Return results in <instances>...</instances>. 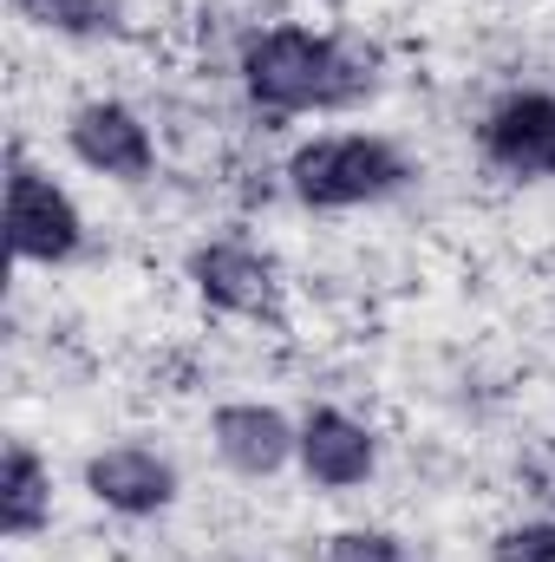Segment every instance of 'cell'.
Here are the masks:
<instances>
[{
	"label": "cell",
	"mask_w": 555,
	"mask_h": 562,
	"mask_svg": "<svg viewBox=\"0 0 555 562\" xmlns=\"http://www.w3.org/2000/svg\"><path fill=\"white\" fill-rule=\"evenodd\" d=\"M301 477L314 491H360L373 471H380V438L373 425L340 413V406H314L301 419V451H294Z\"/></svg>",
	"instance_id": "9c48e42d"
},
{
	"label": "cell",
	"mask_w": 555,
	"mask_h": 562,
	"mask_svg": "<svg viewBox=\"0 0 555 562\" xmlns=\"http://www.w3.org/2000/svg\"><path fill=\"white\" fill-rule=\"evenodd\" d=\"M39 530H53V464L26 438H13L0 458V537L33 543Z\"/></svg>",
	"instance_id": "30bf717a"
},
{
	"label": "cell",
	"mask_w": 555,
	"mask_h": 562,
	"mask_svg": "<svg viewBox=\"0 0 555 562\" xmlns=\"http://www.w3.org/2000/svg\"><path fill=\"white\" fill-rule=\"evenodd\" d=\"M320 562H418V557L406 550V537H393V530H333Z\"/></svg>",
	"instance_id": "7c38bea8"
},
{
	"label": "cell",
	"mask_w": 555,
	"mask_h": 562,
	"mask_svg": "<svg viewBox=\"0 0 555 562\" xmlns=\"http://www.w3.org/2000/svg\"><path fill=\"white\" fill-rule=\"evenodd\" d=\"M490 562H555V517H523L490 537Z\"/></svg>",
	"instance_id": "4fadbf2b"
},
{
	"label": "cell",
	"mask_w": 555,
	"mask_h": 562,
	"mask_svg": "<svg viewBox=\"0 0 555 562\" xmlns=\"http://www.w3.org/2000/svg\"><path fill=\"white\" fill-rule=\"evenodd\" d=\"M477 150L490 170H503L517 183H555V92H543V86L503 92L477 119Z\"/></svg>",
	"instance_id": "5b68a950"
},
{
	"label": "cell",
	"mask_w": 555,
	"mask_h": 562,
	"mask_svg": "<svg viewBox=\"0 0 555 562\" xmlns=\"http://www.w3.org/2000/svg\"><path fill=\"white\" fill-rule=\"evenodd\" d=\"M13 13L46 26V33H66V40H99V33L118 26L112 0H13Z\"/></svg>",
	"instance_id": "8fae6325"
},
{
	"label": "cell",
	"mask_w": 555,
	"mask_h": 562,
	"mask_svg": "<svg viewBox=\"0 0 555 562\" xmlns=\"http://www.w3.org/2000/svg\"><path fill=\"white\" fill-rule=\"evenodd\" d=\"M183 276L196 288V301L209 314H229V321H256V327H287V281L281 269L249 249V243H196L183 256Z\"/></svg>",
	"instance_id": "277c9868"
},
{
	"label": "cell",
	"mask_w": 555,
	"mask_h": 562,
	"mask_svg": "<svg viewBox=\"0 0 555 562\" xmlns=\"http://www.w3.org/2000/svg\"><path fill=\"white\" fill-rule=\"evenodd\" d=\"M209 445H216V458H223L236 477L262 484V477H281V471L294 464V451H301V419H287L281 406H262V400H229V406L209 413Z\"/></svg>",
	"instance_id": "ba28073f"
},
{
	"label": "cell",
	"mask_w": 555,
	"mask_h": 562,
	"mask_svg": "<svg viewBox=\"0 0 555 562\" xmlns=\"http://www.w3.org/2000/svg\"><path fill=\"white\" fill-rule=\"evenodd\" d=\"M242 92L269 119H314V112H353L373 92V53H360L340 33L320 26H262L242 40Z\"/></svg>",
	"instance_id": "6da1fadb"
},
{
	"label": "cell",
	"mask_w": 555,
	"mask_h": 562,
	"mask_svg": "<svg viewBox=\"0 0 555 562\" xmlns=\"http://www.w3.org/2000/svg\"><path fill=\"white\" fill-rule=\"evenodd\" d=\"M287 190L301 210H366L386 203L412 183V157L380 132H327V138L294 144V157L281 164Z\"/></svg>",
	"instance_id": "7a4b0ae2"
},
{
	"label": "cell",
	"mask_w": 555,
	"mask_h": 562,
	"mask_svg": "<svg viewBox=\"0 0 555 562\" xmlns=\"http://www.w3.org/2000/svg\"><path fill=\"white\" fill-rule=\"evenodd\" d=\"M7 249H13V262H26V269H66V262H79V249H86V210H79L72 190H66L53 170H39L20 144H13V157H7Z\"/></svg>",
	"instance_id": "3957f363"
},
{
	"label": "cell",
	"mask_w": 555,
	"mask_h": 562,
	"mask_svg": "<svg viewBox=\"0 0 555 562\" xmlns=\"http://www.w3.org/2000/svg\"><path fill=\"white\" fill-rule=\"evenodd\" d=\"M86 491H92V504H105L112 517H163L170 504H177V491H183V477H177V464L163 458V451H150V445H105V451H92L86 458Z\"/></svg>",
	"instance_id": "52a82bcc"
},
{
	"label": "cell",
	"mask_w": 555,
	"mask_h": 562,
	"mask_svg": "<svg viewBox=\"0 0 555 562\" xmlns=\"http://www.w3.org/2000/svg\"><path fill=\"white\" fill-rule=\"evenodd\" d=\"M66 150L92 170V177H112V183H144L157 170V138L144 125L138 105L125 99H86L66 112Z\"/></svg>",
	"instance_id": "8992f818"
}]
</instances>
